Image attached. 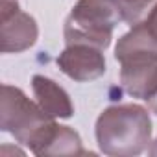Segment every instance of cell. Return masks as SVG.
<instances>
[{"mask_svg": "<svg viewBox=\"0 0 157 157\" xmlns=\"http://www.w3.org/2000/svg\"><path fill=\"white\" fill-rule=\"evenodd\" d=\"M39 26L35 19L22 11L19 0H0V50L21 54L37 43Z\"/></svg>", "mask_w": 157, "mask_h": 157, "instance_id": "4", "label": "cell"}, {"mask_svg": "<svg viewBox=\"0 0 157 157\" xmlns=\"http://www.w3.org/2000/svg\"><path fill=\"white\" fill-rule=\"evenodd\" d=\"M94 135L98 148L109 157H135L151 144V118L139 104L105 107L96 118Z\"/></svg>", "mask_w": 157, "mask_h": 157, "instance_id": "1", "label": "cell"}, {"mask_svg": "<svg viewBox=\"0 0 157 157\" xmlns=\"http://www.w3.org/2000/svg\"><path fill=\"white\" fill-rule=\"evenodd\" d=\"M115 59L120 67L157 61V39L148 30L146 22L131 26V30L118 39L115 46Z\"/></svg>", "mask_w": 157, "mask_h": 157, "instance_id": "6", "label": "cell"}, {"mask_svg": "<svg viewBox=\"0 0 157 157\" xmlns=\"http://www.w3.org/2000/svg\"><path fill=\"white\" fill-rule=\"evenodd\" d=\"M150 109H151V111H153V113H155V115H157V102H155V104H153V105H151V107H150Z\"/></svg>", "mask_w": 157, "mask_h": 157, "instance_id": "12", "label": "cell"}, {"mask_svg": "<svg viewBox=\"0 0 157 157\" xmlns=\"http://www.w3.org/2000/svg\"><path fill=\"white\" fill-rule=\"evenodd\" d=\"M57 67L65 76L74 82H93L105 74V57L104 50L91 44H67L65 50L56 59Z\"/></svg>", "mask_w": 157, "mask_h": 157, "instance_id": "5", "label": "cell"}, {"mask_svg": "<svg viewBox=\"0 0 157 157\" xmlns=\"http://www.w3.org/2000/svg\"><path fill=\"white\" fill-rule=\"evenodd\" d=\"M118 21H122L120 10L113 0H78L65 21V43H82L105 50Z\"/></svg>", "mask_w": 157, "mask_h": 157, "instance_id": "2", "label": "cell"}, {"mask_svg": "<svg viewBox=\"0 0 157 157\" xmlns=\"http://www.w3.org/2000/svg\"><path fill=\"white\" fill-rule=\"evenodd\" d=\"M113 2L118 6L122 21L129 26H135L146 21L148 13L157 4V0H113Z\"/></svg>", "mask_w": 157, "mask_h": 157, "instance_id": "9", "label": "cell"}, {"mask_svg": "<svg viewBox=\"0 0 157 157\" xmlns=\"http://www.w3.org/2000/svg\"><path fill=\"white\" fill-rule=\"evenodd\" d=\"M32 153L44 155H83L87 153L82 144V137L70 126H61L56 120L39 135L30 148Z\"/></svg>", "mask_w": 157, "mask_h": 157, "instance_id": "7", "label": "cell"}, {"mask_svg": "<svg viewBox=\"0 0 157 157\" xmlns=\"http://www.w3.org/2000/svg\"><path fill=\"white\" fill-rule=\"evenodd\" d=\"M146 26H148V30L153 33V37L157 39V4L151 8V11L148 13V17H146Z\"/></svg>", "mask_w": 157, "mask_h": 157, "instance_id": "10", "label": "cell"}, {"mask_svg": "<svg viewBox=\"0 0 157 157\" xmlns=\"http://www.w3.org/2000/svg\"><path fill=\"white\" fill-rule=\"evenodd\" d=\"M148 153H150V155H157V139L151 140V144H150V148H148Z\"/></svg>", "mask_w": 157, "mask_h": 157, "instance_id": "11", "label": "cell"}, {"mask_svg": "<svg viewBox=\"0 0 157 157\" xmlns=\"http://www.w3.org/2000/svg\"><path fill=\"white\" fill-rule=\"evenodd\" d=\"M56 118L48 117L41 105L30 100L19 87L2 85L0 96V129L13 135L19 144L32 146L37 137L54 122Z\"/></svg>", "mask_w": 157, "mask_h": 157, "instance_id": "3", "label": "cell"}, {"mask_svg": "<svg viewBox=\"0 0 157 157\" xmlns=\"http://www.w3.org/2000/svg\"><path fill=\"white\" fill-rule=\"evenodd\" d=\"M32 91L35 96V102L41 105V109L52 117V118H70L74 115V105L68 96V93L56 83L52 78L35 74L32 78Z\"/></svg>", "mask_w": 157, "mask_h": 157, "instance_id": "8", "label": "cell"}]
</instances>
